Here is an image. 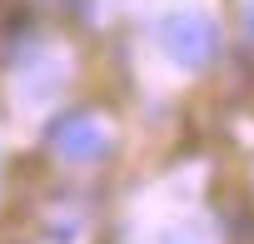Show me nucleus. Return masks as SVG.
Returning <instances> with one entry per match:
<instances>
[{"label":"nucleus","mask_w":254,"mask_h":244,"mask_svg":"<svg viewBox=\"0 0 254 244\" xmlns=\"http://www.w3.org/2000/svg\"><path fill=\"white\" fill-rule=\"evenodd\" d=\"M160 50L175 60V65H185V70H199V65H209L214 55H219V30H214V20H204V15H165L160 20Z\"/></svg>","instance_id":"obj_1"},{"label":"nucleus","mask_w":254,"mask_h":244,"mask_svg":"<svg viewBox=\"0 0 254 244\" xmlns=\"http://www.w3.org/2000/svg\"><path fill=\"white\" fill-rule=\"evenodd\" d=\"M165 244H204V239H199V234H190V229H180V234H170Z\"/></svg>","instance_id":"obj_3"},{"label":"nucleus","mask_w":254,"mask_h":244,"mask_svg":"<svg viewBox=\"0 0 254 244\" xmlns=\"http://www.w3.org/2000/svg\"><path fill=\"white\" fill-rule=\"evenodd\" d=\"M50 150L60 160H70V165H90V160L110 155V135L95 125L90 115H65V120L50 125Z\"/></svg>","instance_id":"obj_2"},{"label":"nucleus","mask_w":254,"mask_h":244,"mask_svg":"<svg viewBox=\"0 0 254 244\" xmlns=\"http://www.w3.org/2000/svg\"><path fill=\"white\" fill-rule=\"evenodd\" d=\"M244 25L254 30V0H249V5H244Z\"/></svg>","instance_id":"obj_4"}]
</instances>
